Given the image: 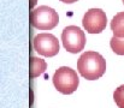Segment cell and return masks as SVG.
<instances>
[{
	"label": "cell",
	"mask_w": 124,
	"mask_h": 108,
	"mask_svg": "<svg viewBox=\"0 0 124 108\" xmlns=\"http://www.w3.org/2000/svg\"><path fill=\"white\" fill-rule=\"evenodd\" d=\"M77 70L80 74L88 80L99 79L106 71V60L101 54L93 50H87L77 61Z\"/></svg>",
	"instance_id": "cell-1"
},
{
	"label": "cell",
	"mask_w": 124,
	"mask_h": 108,
	"mask_svg": "<svg viewBox=\"0 0 124 108\" xmlns=\"http://www.w3.org/2000/svg\"><path fill=\"white\" fill-rule=\"evenodd\" d=\"M53 84L59 93L70 95L77 90L80 79L75 70L68 66H62L53 74Z\"/></svg>",
	"instance_id": "cell-2"
},
{
	"label": "cell",
	"mask_w": 124,
	"mask_h": 108,
	"mask_svg": "<svg viewBox=\"0 0 124 108\" xmlns=\"http://www.w3.org/2000/svg\"><path fill=\"white\" fill-rule=\"evenodd\" d=\"M30 23L39 30H52L59 23V16L54 8L39 6L30 12Z\"/></svg>",
	"instance_id": "cell-3"
},
{
	"label": "cell",
	"mask_w": 124,
	"mask_h": 108,
	"mask_svg": "<svg viewBox=\"0 0 124 108\" xmlns=\"http://www.w3.org/2000/svg\"><path fill=\"white\" fill-rule=\"evenodd\" d=\"M62 41L64 48L70 53H78L83 50L85 44V35L78 27H66L62 33Z\"/></svg>",
	"instance_id": "cell-4"
},
{
	"label": "cell",
	"mask_w": 124,
	"mask_h": 108,
	"mask_svg": "<svg viewBox=\"0 0 124 108\" xmlns=\"http://www.w3.org/2000/svg\"><path fill=\"white\" fill-rule=\"evenodd\" d=\"M106 24L107 17L101 8H90L83 16L82 25L89 34H100L105 30Z\"/></svg>",
	"instance_id": "cell-5"
},
{
	"label": "cell",
	"mask_w": 124,
	"mask_h": 108,
	"mask_svg": "<svg viewBox=\"0 0 124 108\" xmlns=\"http://www.w3.org/2000/svg\"><path fill=\"white\" fill-rule=\"evenodd\" d=\"M34 49L43 57H54L59 52V41L52 34L42 33L34 37Z\"/></svg>",
	"instance_id": "cell-6"
},
{
	"label": "cell",
	"mask_w": 124,
	"mask_h": 108,
	"mask_svg": "<svg viewBox=\"0 0 124 108\" xmlns=\"http://www.w3.org/2000/svg\"><path fill=\"white\" fill-rule=\"evenodd\" d=\"M111 30L113 31V36L124 37V12L117 13L111 21Z\"/></svg>",
	"instance_id": "cell-7"
},
{
	"label": "cell",
	"mask_w": 124,
	"mask_h": 108,
	"mask_svg": "<svg viewBox=\"0 0 124 108\" xmlns=\"http://www.w3.org/2000/svg\"><path fill=\"white\" fill-rule=\"evenodd\" d=\"M47 69V64L40 58L31 57L30 58V78H35L42 74Z\"/></svg>",
	"instance_id": "cell-8"
},
{
	"label": "cell",
	"mask_w": 124,
	"mask_h": 108,
	"mask_svg": "<svg viewBox=\"0 0 124 108\" xmlns=\"http://www.w3.org/2000/svg\"><path fill=\"white\" fill-rule=\"evenodd\" d=\"M110 46L112 50L118 54V55H124V37H116L113 36L110 41Z\"/></svg>",
	"instance_id": "cell-9"
},
{
	"label": "cell",
	"mask_w": 124,
	"mask_h": 108,
	"mask_svg": "<svg viewBox=\"0 0 124 108\" xmlns=\"http://www.w3.org/2000/svg\"><path fill=\"white\" fill-rule=\"evenodd\" d=\"M113 100L119 108H124V84L116 89L113 93Z\"/></svg>",
	"instance_id": "cell-10"
},
{
	"label": "cell",
	"mask_w": 124,
	"mask_h": 108,
	"mask_svg": "<svg viewBox=\"0 0 124 108\" xmlns=\"http://www.w3.org/2000/svg\"><path fill=\"white\" fill-rule=\"evenodd\" d=\"M62 2H65V4H74V2H76L77 0H60Z\"/></svg>",
	"instance_id": "cell-11"
},
{
	"label": "cell",
	"mask_w": 124,
	"mask_h": 108,
	"mask_svg": "<svg viewBox=\"0 0 124 108\" xmlns=\"http://www.w3.org/2000/svg\"><path fill=\"white\" fill-rule=\"evenodd\" d=\"M35 4H36V0H31V2H30V7H33Z\"/></svg>",
	"instance_id": "cell-12"
},
{
	"label": "cell",
	"mask_w": 124,
	"mask_h": 108,
	"mask_svg": "<svg viewBox=\"0 0 124 108\" xmlns=\"http://www.w3.org/2000/svg\"><path fill=\"white\" fill-rule=\"evenodd\" d=\"M123 4H124V0H123Z\"/></svg>",
	"instance_id": "cell-13"
}]
</instances>
